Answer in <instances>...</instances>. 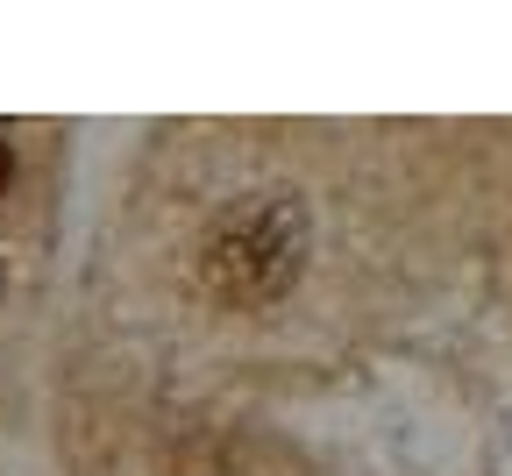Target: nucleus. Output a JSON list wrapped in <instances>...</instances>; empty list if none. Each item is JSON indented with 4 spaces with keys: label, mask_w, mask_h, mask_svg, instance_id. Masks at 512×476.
I'll return each mask as SVG.
<instances>
[{
    "label": "nucleus",
    "mask_w": 512,
    "mask_h": 476,
    "mask_svg": "<svg viewBox=\"0 0 512 476\" xmlns=\"http://www.w3.org/2000/svg\"><path fill=\"white\" fill-rule=\"evenodd\" d=\"M0 285H8V270H0Z\"/></svg>",
    "instance_id": "nucleus-3"
},
{
    "label": "nucleus",
    "mask_w": 512,
    "mask_h": 476,
    "mask_svg": "<svg viewBox=\"0 0 512 476\" xmlns=\"http://www.w3.org/2000/svg\"><path fill=\"white\" fill-rule=\"evenodd\" d=\"M306 270V207L292 192H249L207 228L200 278L221 306H278Z\"/></svg>",
    "instance_id": "nucleus-1"
},
{
    "label": "nucleus",
    "mask_w": 512,
    "mask_h": 476,
    "mask_svg": "<svg viewBox=\"0 0 512 476\" xmlns=\"http://www.w3.org/2000/svg\"><path fill=\"white\" fill-rule=\"evenodd\" d=\"M0 185H8V143H0Z\"/></svg>",
    "instance_id": "nucleus-2"
}]
</instances>
